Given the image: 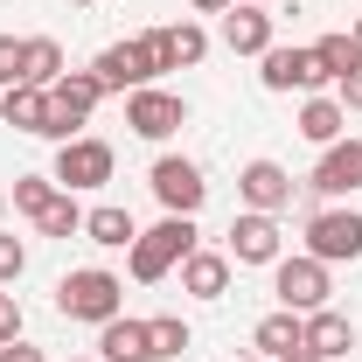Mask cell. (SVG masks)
<instances>
[{
  "label": "cell",
  "mask_w": 362,
  "mask_h": 362,
  "mask_svg": "<svg viewBox=\"0 0 362 362\" xmlns=\"http://www.w3.org/2000/svg\"><path fill=\"white\" fill-rule=\"evenodd\" d=\"M56 307H63V320H90V327H105V320H119V307H126V279L105 272V265L63 272V279H56Z\"/></svg>",
  "instance_id": "1"
},
{
  "label": "cell",
  "mask_w": 362,
  "mask_h": 362,
  "mask_svg": "<svg viewBox=\"0 0 362 362\" xmlns=\"http://www.w3.org/2000/svg\"><path fill=\"white\" fill-rule=\"evenodd\" d=\"M188 251H195V216H160L153 230H139V237H133L126 265H133L139 286H160V279H168Z\"/></svg>",
  "instance_id": "2"
},
{
  "label": "cell",
  "mask_w": 362,
  "mask_h": 362,
  "mask_svg": "<svg viewBox=\"0 0 362 362\" xmlns=\"http://www.w3.org/2000/svg\"><path fill=\"white\" fill-rule=\"evenodd\" d=\"M160 70H168V63H160V42H153V28H146V35H133V42H112L98 63H90V77H98L105 90H146Z\"/></svg>",
  "instance_id": "3"
},
{
  "label": "cell",
  "mask_w": 362,
  "mask_h": 362,
  "mask_svg": "<svg viewBox=\"0 0 362 362\" xmlns=\"http://www.w3.org/2000/svg\"><path fill=\"white\" fill-rule=\"evenodd\" d=\"M98 98H105V84L90 77V70H63L56 84H49V126L42 139H77V126H90V112H98Z\"/></svg>",
  "instance_id": "4"
},
{
  "label": "cell",
  "mask_w": 362,
  "mask_h": 362,
  "mask_svg": "<svg viewBox=\"0 0 362 362\" xmlns=\"http://www.w3.org/2000/svg\"><path fill=\"white\" fill-rule=\"evenodd\" d=\"M307 258H320V265L362 258V216L356 209H320V216H307Z\"/></svg>",
  "instance_id": "5"
},
{
  "label": "cell",
  "mask_w": 362,
  "mask_h": 362,
  "mask_svg": "<svg viewBox=\"0 0 362 362\" xmlns=\"http://www.w3.org/2000/svg\"><path fill=\"white\" fill-rule=\"evenodd\" d=\"M272 293H279V307H293V314H314V307H327V265L320 258H279L272 265Z\"/></svg>",
  "instance_id": "6"
},
{
  "label": "cell",
  "mask_w": 362,
  "mask_h": 362,
  "mask_svg": "<svg viewBox=\"0 0 362 362\" xmlns=\"http://www.w3.org/2000/svg\"><path fill=\"white\" fill-rule=\"evenodd\" d=\"M105 181H112V146H105V139H63V146H56V188H70V195H77V188H105Z\"/></svg>",
  "instance_id": "7"
},
{
  "label": "cell",
  "mask_w": 362,
  "mask_h": 362,
  "mask_svg": "<svg viewBox=\"0 0 362 362\" xmlns=\"http://www.w3.org/2000/svg\"><path fill=\"white\" fill-rule=\"evenodd\" d=\"M153 195H160V209L168 216H195L202 209V195H209V181H202V168L195 160H181V153H168V160H153Z\"/></svg>",
  "instance_id": "8"
},
{
  "label": "cell",
  "mask_w": 362,
  "mask_h": 362,
  "mask_svg": "<svg viewBox=\"0 0 362 362\" xmlns=\"http://www.w3.org/2000/svg\"><path fill=\"white\" fill-rule=\"evenodd\" d=\"M230 265H279L286 258V237H279V216H258V209H244L237 223H230Z\"/></svg>",
  "instance_id": "9"
},
{
  "label": "cell",
  "mask_w": 362,
  "mask_h": 362,
  "mask_svg": "<svg viewBox=\"0 0 362 362\" xmlns=\"http://www.w3.org/2000/svg\"><path fill=\"white\" fill-rule=\"evenodd\" d=\"M126 126H133L139 139H168L175 126H188V105H181L175 90H126Z\"/></svg>",
  "instance_id": "10"
},
{
  "label": "cell",
  "mask_w": 362,
  "mask_h": 362,
  "mask_svg": "<svg viewBox=\"0 0 362 362\" xmlns=\"http://www.w3.org/2000/svg\"><path fill=\"white\" fill-rule=\"evenodd\" d=\"M258 84L265 90H314V84H327V70L314 63V49H279L272 42L258 56Z\"/></svg>",
  "instance_id": "11"
},
{
  "label": "cell",
  "mask_w": 362,
  "mask_h": 362,
  "mask_svg": "<svg viewBox=\"0 0 362 362\" xmlns=\"http://www.w3.org/2000/svg\"><path fill=\"white\" fill-rule=\"evenodd\" d=\"M237 195H244V209H258V216H279V209L293 202V175H286L279 160H251V168L237 175Z\"/></svg>",
  "instance_id": "12"
},
{
  "label": "cell",
  "mask_w": 362,
  "mask_h": 362,
  "mask_svg": "<svg viewBox=\"0 0 362 362\" xmlns=\"http://www.w3.org/2000/svg\"><path fill=\"white\" fill-rule=\"evenodd\" d=\"M223 49L230 56H265L272 49V7H258V0L230 7L223 14Z\"/></svg>",
  "instance_id": "13"
},
{
  "label": "cell",
  "mask_w": 362,
  "mask_h": 362,
  "mask_svg": "<svg viewBox=\"0 0 362 362\" xmlns=\"http://www.w3.org/2000/svg\"><path fill=\"white\" fill-rule=\"evenodd\" d=\"M314 188H320V195H349V188H362V139H334V146H320Z\"/></svg>",
  "instance_id": "14"
},
{
  "label": "cell",
  "mask_w": 362,
  "mask_h": 362,
  "mask_svg": "<svg viewBox=\"0 0 362 362\" xmlns=\"http://www.w3.org/2000/svg\"><path fill=\"white\" fill-rule=\"evenodd\" d=\"M98 349H105L98 362H153V341H146V320H133V314L105 320V327H98Z\"/></svg>",
  "instance_id": "15"
},
{
  "label": "cell",
  "mask_w": 362,
  "mask_h": 362,
  "mask_svg": "<svg viewBox=\"0 0 362 362\" xmlns=\"http://www.w3.org/2000/svg\"><path fill=\"white\" fill-rule=\"evenodd\" d=\"M181 293L223 300V293H230V258H223V251H188V258H181Z\"/></svg>",
  "instance_id": "16"
},
{
  "label": "cell",
  "mask_w": 362,
  "mask_h": 362,
  "mask_svg": "<svg viewBox=\"0 0 362 362\" xmlns=\"http://www.w3.org/2000/svg\"><path fill=\"white\" fill-rule=\"evenodd\" d=\"M258 356H272V362H286L293 349H307V314H293V307H279V314H265L258 320Z\"/></svg>",
  "instance_id": "17"
},
{
  "label": "cell",
  "mask_w": 362,
  "mask_h": 362,
  "mask_svg": "<svg viewBox=\"0 0 362 362\" xmlns=\"http://www.w3.org/2000/svg\"><path fill=\"white\" fill-rule=\"evenodd\" d=\"M307 349H314L320 362L349 356V349H356V320L334 314V307H314V314H307Z\"/></svg>",
  "instance_id": "18"
},
{
  "label": "cell",
  "mask_w": 362,
  "mask_h": 362,
  "mask_svg": "<svg viewBox=\"0 0 362 362\" xmlns=\"http://www.w3.org/2000/svg\"><path fill=\"white\" fill-rule=\"evenodd\" d=\"M0 126L42 133V126H49V90L42 84H7V98H0Z\"/></svg>",
  "instance_id": "19"
},
{
  "label": "cell",
  "mask_w": 362,
  "mask_h": 362,
  "mask_svg": "<svg viewBox=\"0 0 362 362\" xmlns=\"http://www.w3.org/2000/svg\"><path fill=\"white\" fill-rule=\"evenodd\" d=\"M84 237H90V244H105V251H133L139 223H133V209H119V202H98V209H84Z\"/></svg>",
  "instance_id": "20"
},
{
  "label": "cell",
  "mask_w": 362,
  "mask_h": 362,
  "mask_svg": "<svg viewBox=\"0 0 362 362\" xmlns=\"http://www.w3.org/2000/svg\"><path fill=\"white\" fill-rule=\"evenodd\" d=\"M153 42H160V63H168V70H195V63L209 56V35H202L195 21H168V28H153Z\"/></svg>",
  "instance_id": "21"
},
{
  "label": "cell",
  "mask_w": 362,
  "mask_h": 362,
  "mask_svg": "<svg viewBox=\"0 0 362 362\" xmlns=\"http://www.w3.org/2000/svg\"><path fill=\"white\" fill-rule=\"evenodd\" d=\"M300 133L314 139V146H334V139L349 133V112H341V98H307V105H300Z\"/></svg>",
  "instance_id": "22"
},
{
  "label": "cell",
  "mask_w": 362,
  "mask_h": 362,
  "mask_svg": "<svg viewBox=\"0 0 362 362\" xmlns=\"http://www.w3.org/2000/svg\"><path fill=\"white\" fill-rule=\"evenodd\" d=\"M56 77H63V42H56V35H28V42H21V84H56Z\"/></svg>",
  "instance_id": "23"
},
{
  "label": "cell",
  "mask_w": 362,
  "mask_h": 362,
  "mask_svg": "<svg viewBox=\"0 0 362 362\" xmlns=\"http://www.w3.org/2000/svg\"><path fill=\"white\" fill-rule=\"evenodd\" d=\"M314 63L341 84L349 70H362V49H356V35H320V42H314Z\"/></svg>",
  "instance_id": "24"
},
{
  "label": "cell",
  "mask_w": 362,
  "mask_h": 362,
  "mask_svg": "<svg viewBox=\"0 0 362 362\" xmlns=\"http://www.w3.org/2000/svg\"><path fill=\"white\" fill-rule=\"evenodd\" d=\"M146 341H153V362H168V356H188L195 334H188L181 314H153V320H146Z\"/></svg>",
  "instance_id": "25"
},
{
  "label": "cell",
  "mask_w": 362,
  "mask_h": 362,
  "mask_svg": "<svg viewBox=\"0 0 362 362\" xmlns=\"http://www.w3.org/2000/svg\"><path fill=\"white\" fill-rule=\"evenodd\" d=\"M35 230H42V237H77V230H84V209H77V195H70V188H56V202L35 216Z\"/></svg>",
  "instance_id": "26"
},
{
  "label": "cell",
  "mask_w": 362,
  "mask_h": 362,
  "mask_svg": "<svg viewBox=\"0 0 362 362\" xmlns=\"http://www.w3.org/2000/svg\"><path fill=\"white\" fill-rule=\"evenodd\" d=\"M56 202V175H14V209L21 216H42Z\"/></svg>",
  "instance_id": "27"
},
{
  "label": "cell",
  "mask_w": 362,
  "mask_h": 362,
  "mask_svg": "<svg viewBox=\"0 0 362 362\" xmlns=\"http://www.w3.org/2000/svg\"><path fill=\"white\" fill-rule=\"evenodd\" d=\"M21 272H28V244H21L14 230H0V286H14Z\"/></svg>",
  "instance_id": "28"
},
{
  "label": "cell",
  "mask_w": 362,
  "mask_h": 362,
  "mask_svg": "<svg viewBox=\"0 0 362 362\" xmlns=\"http://www.w3.org/2000/svg\"><path fill=\"white\" fill-rule=\"evenodd\" d=\"M7 84H21V42L14 35H0V90Z\"/></svg>",
  "instance_id": "29"
},
{
  "label": "cell",
  "mask_w": 362,
  "mask_h": 362,
  "mask_svg": "<svg viewBox=\"0 0 362 362\" xmlns=\"http://www.w3.org/2000/svg\"><path fill=\"white\" fill-rule=\"evenodd\" d=\"M7 341H21V307H14V293H0V349Z\"/></svg>",
  "instance_id": "30"
},
{
  "label": "cell",
  "mask_w": 362,
  "mask_h": 362,
  "mask_svg": "<svg viewBox=\"0 0 362 362\" xmlns=\"http://www.w3.org/2000/svg\"><path fill=\"white\" fill-rule=\"evenodd\" d=\"M341 112H362V70L341 77Z\"/></svg>",
  "instance_id": "31"
},
{
  "label": "cell",
  "mask_w": 362,
  "mask_h": 362,
  "mask_svg": "<svg viewBox=\"0 0 362 362\" xmlns=\"http://www.w3.org/2000/svg\"><path fill=\"white\" fill-rule=\"evenodd\" d=\"M0 362H42V349H35V341H7V349H0Z\"/></svg>",
  "instance_id": "32"
},
{
  "label": "cell",
  "mask_w": 362,
  "mask_h": 362,
  "mask_svg": "<svg viewBox=\"0 0 362 362\" xmlns=\"http://www.w3.org/2000/svg\"><path fill=\"white\" fill-rule=\"evenodd\" d=\"M188 7H195V14H230L237 0H188Z\"/></svg>",
  "instance_id": "33"
},
{
  "label": "cell",
  "mask_w": 362,
  "mask_h": 362,
  "mask_svg": "<svg viewBox=\"0 0 362 362\" xmlns=\"http://www.w3.org/2000/svg\"><path fill=\"white\" fill-rule=\"evenodd\" d=\"M286 362H320V356H314V349H293V356H286Z\"/></svg>",
  "instance_id": "34"
},
{
  "label": "cell",
  "mask_w": 362,
  "mask_h": 362,
  "mask_svg": "<svg viewBox=\"0 0 362 362\" xmlns=\"http://www.w3.org/2000/svg\"><path fill=\"white\" fill-rule=\"evenodd\" d=\"M349 35H356V49H362V21H356V28H349Z\"/></svg>",
  "instance_id": "35"
},
{
  "label": "cell",
  "mask_w": 362,
  "mask_h": 362,
  "mask_svg": "<svg viewBox=\"0 0 362 362\" xmlns=\"http://www.w3.org/2000/svg\"><path fill=\"white\" fill-rule=\"evenodd\" d=\"M70 362H98V356H70Z\"/></svg>",
  "instance_id": "36"
},
{
  "label": "cell",
  "mask_w": 362,
  "mask_h": 362,
  "mask_svg": "<svg viewBox=\"0 0 362 362\" xmlns=\"http://www.w3.org/2000/svg\"><path fill=\"white\" fill-rule=\"evenodd\" d=\"M0 216H7V195H0Z\"/></svg>",
  "instance_id": "37"
},
{
  "label": "cell",
  "mask_w": 362,
  "mask_h": 362,
  "mask_svg": "<svg viewBox=\"0 0 362 362\" xmlns=\"http://www.w3.org/2000/svg\"><path fill=\"white\" fill-rule=\"evenodd\" d=\"M70 7H90V0H70Z\"/></svg>",
  "instance_id": "38"
},
{
  "label": "cell",
  "mask_w": 362,
  "mask_h": 362,
  "mask_svg": "<svg viewBox=\"0 0 362 362\" xmlns=\"http://www.w3.org/2000/svg\"><path fill=\"white\" fill-rule=\"evenodd\" d=\"M251 362H272V356H251Z\"/></svg>",
  "instance_id": "39"
},
{
  "label": "cell",
  "mask_w": 362,
  "mask_h": 362,
  "mask_svg": "<svg viewBox=\"0 0 362 362\" xmlns=\"http://www.w3.org/2000/svg\"><path fill=\"white\" fill-rule=\"evenodd\" d=\"M258 7H272V0H258Z\"/></svg>",
  "instance_id": "40"
}]
</instances>
